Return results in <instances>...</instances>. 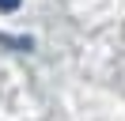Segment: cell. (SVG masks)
Masks as SVG:
<instances>
[{"label":"cell","instance_id":"obj_1","mask_svg":"<svg viewBox=\"0 0 125 121\" xmlns=\"http://www.w3.org/2000/svg\"><path fill=\"white\" fill-rule=\"evenodd\" d=\"M19 4H23V0H0V11H15Z\"/></svg>","mask_w":125,"mask_h":121}]
</instances>
